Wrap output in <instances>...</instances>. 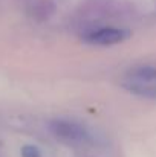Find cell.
Here are the masks:
<instances>
[{
  "label": "cell",
  "mask_w": 156,
  "mask_h": 157,
  "mask_svg": "<svg viewBox=\"0 0 156 157\" xmlns=\"http://www.w3.org/2000/svg\"><path fill=\"white\" fill-rule=\"evenodd\" d=\"M121 86L132 95L156 99V66H135L130 67L121 78Z\"/></svg>",
  "instance_id": "obj_1"
},
{
  "label": "cell",
  "mask_w": 156,
  "mask_h": 157,
  "mask_svg": "<svg viewBox=\"0 0 156 157\" xmlns=\"http://www.w3.org/2000/svg\"><path fill=\"white\" fill-rule=\"evenodd\" d=\"M49 131L58 142L70 147H83L90 142L89 130L70 119H52L49 122Z\"/></svg>",
  "instance_id": "obj_2"
},
{
  "label": "cell",
  "mask_w": 156,
  "mask_h": 157,
  "mask_svg": "<svg viewBox=\"0 0 156 157\" xmlns=\"http://www.w3.org/2000/svg\"><path fill=\"white\" fill-rule=\"evenodd\" d=\"M129 37V31L121 29V28H113V26H106V28H97L89 31L84 35V41L97 46H112L124 41Z\"/></svg>",
  "instance_id": "obj_3"
},
{
  "label": "cell",
  "mask_w": 156,
  "mask_h": 157,
  "mask_svg": "<svg viewBox=\"0 0 156 157\" xmlns=\"http://www.w3.org/2000/svg\"><path fill=\"white\" fill-rule=\"evenodd\" d=\"M83 3L89 11L104 17H124L132 11L127 0H84Z\"/></svg>",
  "instance_id": "obj_4"
},
{
  "label": "cell",
  "mask_w": 156,
  "mask_h": 157,
  "mask_svg": "<svg viewBox=\"0 0 156 157\" xmlns=\"http://www.w3.org/2000/svg\"><path fill=\"white\" fill-rule=\"evenodd\" d=\"M34 12L42 20L49 18L52 14L55 12V5H54V2H51V0H37L34 3Z\"/></svg>",
  "instance_id": "obj_5"
},
{
  "label": "cell",
  "mask_w": 156,
  "mask_h": 157,
  "mask_svg": "<svg viewBox=\"0 0 156 157\" xmlns=\"http://www.w3.org/2000/svg\"><path fill=\"white\" fill-rule=\"evenodd\" d=\"M22 157H42L40 156V151L35 148V147H23L22 148Z\"/></svg>",
  "instance_id": "obj_6"
}]
</instances>
